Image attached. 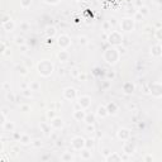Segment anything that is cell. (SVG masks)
Here are the masks:
<instances>
[{
    "mask_svg": "<svg viewBox=\"0 0 162 162\" xmlns=\"http://www.w3.org/2000/svg\"><path fill=\"white\" fill-rule=\"evenodd\" d=\"M104 59L106 61V63L109 65H115L118 61H119V58H121V52H119V49L115 48V47H109L104 51V55H103Z\"/></svg>",
    "mask_w": 162,
    "mask_h": 162,
    "instance_id": "6da1fadb",
    "label": "cell"
},
{
    "mask_svg": "<svg viewBox=\"0 0 162 162\" xmlns=\"http://www.w3.org/2000/svg\"><path fill=\"white\" fill-rule=\"evenodd\" d=\"M55 70L53 67V63L48 61V59H42V61L37 65V71L41 76H43V77H48V76L52 75Z\"/></svg>",
    "mask_w": 162,
    "mask_h": 162,
    "instance_id": "7a4b0ae2",
    "label": "cell"
},
{
    "mask_svg": "<svg viewBox=\"0 0 162 162\" xmlns=\"http://www.w3.org/2000/svg\"><path fill=\"white\" fill-rule=\"evenodd\" d=\"M108 42H109V45H110V46H113V47H118V46H121V45H122V42H123V37H122V34H121L119 32L113 31V32L108 36Z\"/></svg>",
    "mask_w": 162,
    "mask_h": 162,
    "instance_id": "3957f363",
    "label": "cell"
},
{
    "mask_svg": "<svg viewBox=\"0 0 162 162\" xmlns=\"http://www.w3.org/2000/svg\"><path fill=\"white\" fill-rule=\"evenodd\" d=\"M135 20L133 18H124L121 22V29L123 32H132L134 29Z\"/></svg>",
    "mask_w": 162,
    "mask_h": 162,
    "instance_id": "277c9868",
    "label": "cell"
},
{
    "mask_svg": "<svg viewBox=\"0 0 162 162\" xmlns=\"http://www.w3.org/2000/svg\"><path fill=\"white\" fill-rule=\"evenodd\" d=\"M57 45L61 49H67L71 46V38L67 34H61L57 38Z\"/></svg>",
    "mask_w": 162,
    "mask_h": 162,
    "instance_id": "5b68a950",
    "label": "cell"
},
{
    "mask_svg": "<svg viewBox=\"0 0 162 162\" xmlns=\"http://www.w3.org/2000/svg\"><path fill=\"white\" fill-rule=\"evenodd\" d=\"M85 142H86V139H85L84 137H81V135H77V137L72 138L71 141V146L76 151H81L85 148Z\"/></svg>",
    "mask_w": 162,
    "mask_h": 162,
    "instance_id": "8992f818",
    "label": "cell"
},
{
    "mask_svg": "<svg viewBox=\"0 0 162 162\" xmlns=\"http://www.w3.org/2000/svg\"><path fill=\"white\" fill-rule=\"evenodd\" d=\"M149 92L152 94V96L161 98L162 96V84H160V82H152L149 85Z\"/></svg>",
    "mask_w": 162,
    "mask_h": 162,
    "instance_id": "52a82bcc",
    "label": "cell"
},
{
    "mask_svg": "<svg viewBox=\"0 0 162 162\" xmlns=\"http://www.w3.org/2000/svg\"><path fill=\"white\" fill-rule=\"evenodd\" d=\"M77 105H79V108H81V109H88V108L91 105V98H90L89 95H81V96L79 98Z\"/></svg>",
    "mask_w": 162,
    "mask_h": 162,
    "instance_id": "ba28073f",
    "label": "cell"
},
{
    "mask_svg": "<svg viewBox=\"0 0 162 162\" xmlns=\"http://www.w3.org/2000/svg\"><path fill=\"white\" fill-rule=\"evenodd\" d=\"M63 98L67 100H75L77 98V90L74 88H66L63 90Z\"/></svg>",
    "mask_w": 162,
    "mask_h": 162,
    "instance_id": "9c48e42d",
    "label": "cell"
},
{
    "mask_svg": "<svg viewBox=\"0 0 162 162\" xmlns=\"http://www.w3.org/2000/svg\"><path fill=\"white\" fill-rule=\"evenodd\" d=\"M122 90L124 94H127V95H131V94H133L135 90V85L132 81H125L122 86Z\"/></svg>",
    "mask_w": 162,
    "mask_h": 162,
    "instance_id": "30bf717a",
    "label": "cell"
},
{
    "mask_svg": "<svg viewBox=\"0 0 162 162\" xmlns=\"http://www.w3.org/2000/svg\"><path fill=\"white\" fill-rule=\"evenodd\" d=\"M117 135H118V138L121 141H128L131 138V131L127 129V128H121V129L118 131Z\"/></svg>",
    "mask_w": 162,
    "mask_h": 162,
    "instance_id": "8fae6325",
    "label": "cell"
},
{
    "mask_svg": "<svg viewBox=\"0 0 162 162\" xmlns=\"http://www.w3.org/2000/svg\"><path fill=\"white\" fill-rule=\"evenodd\" d=\"M74 119L77 122H84L85 121V117H86V112H85V109H76L74 112Z\"/></svg>",
    "mask_w": 162,
    "mask_h": 162,
    "instance_id": "7c38bea8",
    "label": "cell"
},
{
    "mask_svg": "<svg viewBox=\"0 0 162 162\" xmlns=\"http://www.w3.org/2000/svg\"><path fill=\"white\" fill-rule=\"evenodd\" d=\"M104 160L106 162H119V161H122V156L119 155V153H117V152H110L109 155L105 156Z\"/></svg>",
    "mask_w": 162,
    "mask_h": 162,
    "instance_id": "4fadbf2b",
    "label": "cell"
},
{
    "mask_svg": "<svg viewBox=\"0 0 162 162\" xmlns=\"http://www.w3.org/2000/svg\"><path fill=\"white\" fill-rule=\"evenodd\" d=\"M63 119L61 117H55L53 119H51V125H52L55 129H61L63 127Z\"/></svg>",
    "mask_w": 162,
    "mask_h": 162,
    "instance_id": "5bb4252c",
    "label": "cell"
},
{
    "mask_svg": "<svg viewBox=\"0 0 162 162\" xmlns=\"http://www.w3.org/2000/svg\"><path fill=\"white\" fill-rule=\"evenodd\" d=\"M123 152L125 155H133L135 152V146L132 143V142H125L123 144Z\"/></svg>",
    "mask_w": 162,
    "mask_h": 162,
    "instance_id": "9a60e30c",
    "label": "cell"
},
{
    "mask_svg": "<svg viewBox=\"0 0 162 162\" xmlns=\"http://www.w3.org/2000/svg\"><path fill=\"white\" fill-rule=\"evenodd\" d=\"M106 109H108L109 115H115L119 110V106L117 105V103H114V101H110V103L106 104Z\"/></svg>",
    "mask_w": 162,
    "mask_h": 162,
    "instance_id": "2e32d148",
    "label": "cell"
},
{
    "mask_svg": "<svg viewBox=\"0 0 162 162\" xmlns=\"http://www.w3.org/2000/svg\"><path fill=\"white\" fill-rule=\"evenodd\" d=\"M96 115L99 118H105L109 115L108 113V109H106V105H99L98 109H96Z\"/></svg>",
    "mask_w": 162,
    "mask_h": 162,
    "instance_id": "e0dca14e",
    "label": "cell"
},
{
    "mask_svg": "<svg viewBox=\"0 0 162 162\" xmlns=\"http://www.w3.org/2000/svg\"><path fill=\"white\" fill-rule=\"evenodd\" d=\"M151 55L153 57H161L162 56V46L161 45H155L151 48Z\"/></svg>",
    "mask_w": 162,
    "mask_h": 162,
    "instance_id": "ac0fdd59",
    "label": "cell"
},
{
    "mask_svg": "<svg viewBox=\"0 0 162 162\" xmlns=\"http://www.w3.org/2000/svg\"><path fill=\"white\" fill-rule=\"evenodd\" d=\"M57 58H58L61 62H66V61H69L70 53L67 52L66 49H61V51H59V52L57 53Z\"/></svg>",
    "mask_w": 162,
    "mask_h": 162,
    "instance_id": "d6986e66",
    "label": "cell"
},
{
    "mask_svg": "<svg viewBox=\"0 0 162 162\" xmlns=\"http://www.w3.org/2000/svg\"><path fill=\"white\" fill-rule=\"evenodd\" d=\"M2 27L5 32H13L15 29V22L13 19H10L9 22H6V23H3L2 24Z\"/></svg>",
    "mask_w": 162,
    "mask_h": 162,
    "instance_id": "ffe728a7",
    "label": "cell"
},
{
    "mask_svg": "<svg viewBox=\"0 0 162 162\" xmlns=\"http://www.w3.org/2000/svg\"><path fill=\"white\" fill-rule=\"evenodd\" d=\"M14 128H15V125H14V123L10 122V121H8V122L3 125V129L6 131V132H14Z\"/></svg>",
    "mask_w": 162,
    "mask_h": 162,
    "instance_id": "44dd1931",
    "label": "cell"
},
{
    "mask_svg": "<svg viewBox=\"0 0 162 162\" xmlns=\"http://www.w3.org/2000/svg\"><path fill=\"white\" fill-rule=\"evenodd\" d=\"M86 122V124H94L95 123V114H91V113H86V117H85V121Z\"/></svg>",
    "mask_w": 162,
    "mask_h": 162,
    "instance_id": "7402d4cb",
    "label": "cell"
},
{
    "mask_svg": "<svg viewBox=\"0 0 162 162\" xmlns=\"http://www.w3.org/2000/svg\"><path fill=\"white\" fill-rule=\"evenodd\" d=\"M81 158L82 160H89V158H91V152L89 151V148L85 147L84 149H81Z\"/></svg>",
    "mask_w": 162,
    "mask_h": 162,
    "instance_id": "603a6c76",
    "label": "cell"
},
{
    "mask_svg": "<svg viewBox=\"0 0 162 162\" xmlns=\"http://www.w3.org/2000/svg\"><path fill=\"white\" fill-rule=\"evenodd\" d=\"M19 142H20L22 144H29L32 141H31V137H29L28 134H22L20 138H19Z\"/></svg>",
    "mask_w": 162,
    "mask_h": 162,
    "instance_id": "cb8c5ba5",
    "label": "cell"
},
{
    "mask_svg": "<svg viewBox=\"0 0 162 162\" xmlns=\"http://www.w3.org/2000/svg\"><path fill=\"white\" fill-rule=\"evenodd\" d=\"M39 88H41V85H39L38 81H31V84H29V89H31L32 91H38Z\"/></svg>",
    "mask_w": 162,
    "mask_h": 162,
    "instance_id": "d4e9b609",
    "label": "cell"
},
{
    "mask_svg": "<svg viewBox=\"0 0 162 162\" xmlns=\"http://www.w3.org/2000/svg\"><path fill=\"white\" fill-rule=\"evenodd\" d=\"M61 160L62 161H65V162H67V161H74V157H72V155H71V153L70 152H65L63 153V155L61 156Z\"/></svg>",
    "mask_w": 162,
    "mask_h": 162,
    "instance_id": "484cf974",
    "label": "cell"
},
{
    "mask_svg": "<svg viewBox=\"0 0 162 162\" xmlns=\"http://www.w3.org/2000/svg\"><path fill=\"white\" fill-rule=\"evenodd\" d=\"M46 33H47V37L48 38H52L56 34V28L55 27H48L47 31H46Z\"/></svg>",
    "mask_w": 162,
    "mask_h": 162,
    "instance_id": "4316f807",
    "label": "cell"
},
{
    "mask_svg": "<svg viewBox=\"0 0 162 162\" xmlns=\"http://www.w3.org/2000/svg\"><path fill=\"white\" fill-rule=\"evenodd\" d=\"M16 70H18V72L22 75V76H25V75H27L28 74V67L27 66H18V67H16Z\"/></svg>",
    "mask_w": 162,
    "mask_h": 162,
    "instance_id": "83f0119b",
    "label": "cell"
},
{
    "mask_svg": "<svg viewBox=\"0 0 162 162\" xmlns=\"http://www.w3.org/2000/svg\"><path fill=\"white\" fill-rule=\"evenodd\" d=\"M31 5H32V0H20V6L23 9H28Z\"/></svg>",
    "mask_w": 162,
    "mask_h": 162,
    "instance_id": "f1b7e54d",
    "label": "cell"
},
{
    "mask_svg": "<svg viewBox=\"0 0 162 162\" xmlns=\"http://www.w3.org/2000/svg\"><path fill=\"white\" fill-rule=\"evenodd\" d=\"M138 13H141L143 16H146V15L149 14V10H148V8H147V6H141V8H139V10H138Z\"/></svg>",
    "mask_w": 162,
    "mask_h": 162,
    "instance_id": "f546056e",
    "label": "cell"
},
{
    "mask_svg": "<svg viewBox=\"0 0 162 162\" xmlns=\"http://www.w3.org/2000/svg\"><path fill=\"white\" fill-rule=\"evenodd\" d=\"M92 146H94V139H92V138L86 139V142H85V147L89 148V149H91V148H92Z\"/></svg>",
    "mask_w": 162,
    "mask_h": 162,
    "instance_id": "4dcf8cb0",
    "label": "cell"
},
{
    "mask_svg": "<svg viewBox=\"0 0 162 162\" xmlns=\"http://www.w3.org/2000/svg\"><path fill=\"white\" fill-rule=\"evenodd\" d=\"M15 43L18 45V46H22V45H25V41H24L23 37L18 36V37H15Z\"/></svg>",
    "mask_w": 162,
    "mask_h": 162,
    "instance_id": "1f68e13d",
    "label": "cell"
},
{
    "mask_svg": "<svg viewBox=\"0 0 162 162\" xmlns=\"http://www.w3.org/2000/svg\"><path fill=\"white\" fill-rule=\"evenodd\" d=\"M156 38H157V41L162 42V27H160V28L156 31Z\"/></svg>",
    "mask_w": 162,
    "mask_h": 162,
    "instance_id": "d6a6232c",
    "label": "cell"
},
{
    "mask_svg": "<svg viewBox=\"0 0 162 162\" xmlns=\"http://www.w3.org/2000/svg\"><path fill=\"white\" fill-rule=\"evenodd\" d=\"M20 29L22 31H28L29 29V24H28V22H23V23H20Z\"/></svg>",
    "mask_w": 162,
    "mask_h": 162,
    "instance_id": "836d02e7",
    "label": "cell"
},
{
    "mask_svg": "<svg viewBox=\"0 0 162 162\" xmlns=\"http://www.w3.org/2000/svg\"><path fill=\"white\" fill-rule=\"evenodd\" d=\"M79 43L85 46V45H88V38L86 37H79Z\"/></svg>",
    "mask_w": 162,
    "mask_h": 162,
    "instance_id": "e575fe53",
    "label": "cell"
},
{
    "mask_svg": "<svg viewBox=\"0 0 162 162\" xmlns=\"http://www.w3.org/2000/svg\"><path fill=\"white\" fill-rule=\"evenodd\" d=\"M55 117H56V112H55V110H48V112H47V118L53 119Z\"/></svg>",
    "mask_w": 162,
    "mask_h": 162,
    "instance_id": "d590c367",
    "label": "cell"
},
{
    "mask_svg": "<svg viewBox=\"0 0 162 162\" xmlns=\"http://www.w3.org/2000/svg\"><path fill=\"white\" fill-rule=\"evenodd\" d=\"M80 74H81V72H80L77 69H72V70H71V75L74 76V77H79Z\"/></svg>",
    "mask_w": 162,
    "mask_h": 162,
    "instance_id": "8d00e7d4",
    "label": "cell"
},
{
    "mask_svg": "<svg viewBox=\"0 0 162 162\" xmlns=\"http://www.w3.org/2000/svg\"><path fill=\"white\" fill-rule=\"evenodd\" d=\"M6 51V45H5V42L3 41L2 43H0V53H4Z\"/></svg>",
    "mask_w": 162,
    "mask_h": 162,
    "instance_id": "74e56055",
    "label": "cell"
},
{
    "mask_svg": "<svg viewBox=\"0 0 162 162\" xmlns=\"http://www.w3.org/2000/svg\"><path fill=\"white\" fill-rule=\"evenodd\" d=\"M41 128L45 131V133H49V128H48V125L46 123H41Z\"/></svg>",
    "mask_w": 162,
    "mask_h": 162,
    "instance_id": "f35d334b",
    "label": "cell"
},
{
    "mask_svg": "<svg viewBox=\"0 0 162 162\" xmlns=\"http://www.w3.org/2000/svg\"><path fill=\"white\" fill-rule=\"evenodd\" d=\"M12 18H10V16L9 15H5V14H3V18H2V24L3 23H6V22H9Z\"/></svg>",
    "mask_w": 162,
    "mask_h": 162,
    "instance_id": "ab89813d",
    "label": "cell"
},
{
    "mask_svg": "<svg viewBox=\"0 0 162 162\" xmlns=\"http://www.w3.org/2000/svg\"><path fill=\"white\" fill-rule=\"evenodd\" d=\"M20 110H22V112H24V113H27V112H29V110H31V106L29 105H22Z\"/></svg>",
    "mask_w": 162,
    "mask_h": 162,
    "instance_id": "60d3db41",
    "label": "cell"
},
{
    "mask_svg": "<svg viewBox=\"0 0 162 162\" xmlns=\"http://www.w3.org/2000/svg\"><path fill=\"white\" fill-rule=\"evenodd\" d=\"M103 27H104L105 31H108L110 27H112V24H110V22H104V23H103Z\"/></svg>",
    "mask_w": 162,
    "mask_h": 162,
    "instance_id": "b9f144b4",
    "label": "cell"
},
{
    "mask_svg": "<svg viewBox=\"0 0 162 162\" xmlns=\"http://www.w3.org/2000/svg\"><path fill=\"white\" fill-rule=\"evenodd\" d=\"M19 49H20V52H27V49H28V47L25 46V45H22V46H19Z\"/></svg>",
    "mask_w": 162,
    "mask_h": 162,
    "instance_id": "7bdbcfd3",
    "label": "cell"
},
{
    "mask_svg": "<svg viewBox=\"0 0 162 162\" xmlns=\"http://www.w3.org/2000/svg\"><path fill=\"white\" fill-rule=\"evenodd\" d=\"M86 131H88V133H92V132H94V127H92V124H88Z\"/></svg>",
    "mask_w": 162,
    "mask_h": 162,
    "instance_id": "ee69618b",
    "label": "cell"
},
{
    "mask_svg": "<svg viewBox=\"0 0 162 162\" xmlns=\"http://www.w3.org/2000/svg\"><path fill=\"white\" fill-rule=\"evenodd\" d=\"M137 19H143V15H142L141 13H137V14H135V18H134V20H137Z\"/></svg>",
    "mask_w": 162,
    "mask_h": 162,
    "instance_id": "f6af8a7d",
    "label": "cell"
},
{
    "mask_svg": "<svg viewBox=\"0 0 162 162\" xmlns=\"http://www.w3.org/2000/svg\"><path fill=\"white\" fill-rule=\"evenodd\" d=\"M143 161H153V157L152 156H146L143 158Z\"/></svg>",
    "mask_w": 162,
    "mask_h": 162,
    "instance_id": "bcb514c9",
    "label": "cell"
},
{
    "mask_svg": "<svg viewBox=\"0 0 162 162\" xmlns=\"http://www.w3.org/2000/svg\"><path fill=\"white\" fill-rule=\"evenodd\" d=\"M79 79H80V80H85V79H86V75H85V74H80Z\"/></svg>",
    "mask_w": 162,
    "mask_h": 162,
    "instance_id": "7dc6e473",
    "label": "cell"
},
{
    "mask_svg": "<svg viewBox=\"0 0 162 162\" xmlns=\"http://www.w3.org/2000/svg\"><path fill=\"white\" fill-rule=\"evenodd\" d=\"M34 146H36V147H39V146H41V141H39V139H36V141H34Z\"/></svg>",
    "mask_w": 162,
    "mask_h": 162,
    "instance_id": "c3c4849f",
    "label": "cell"
},
{
    "mask_svg": "<svg viewBox=\"0 0 162 162\" xmlns=\"http://www.w3.org/2000/svg\"><path fill=\"white\" fill-rule=\"evenodd\" d=\"M31 91H32L31 89H29V90H24V95H27V96H29V95H31Z\"/></svg>",
    "mask_w": 162,
    "mask_h": 162,
    "instance_id": "681fc988",
    "label": "cell"
},
{
    "mask_svg": "<svg viewBox=\"0 0 162 162\" xmlns=\"http://www.w3.org/2000/svg\"><path fill=\"white\" fill-rule=\"evenodd\" d=\"M45 2H47V3H52V4H56V3H58V0H45Z\"/></svg>",
    "mask_w": 162,
    "mask_h": 162,
    "instance_id": "f907efd6",
    "label": "cell"
},
{
    "mask_svg": "<svg viewBox=\"0 0 162 162\" xmlns=\"http://www.w3.org/2000/svg\"><path fill=\"white\" fill-rule=\"evenodd\" d=\"M25 66H27V67H32V61L31 62H25Z\"/></svg>",
    "mask_w": 162,
    "mask_h": 162,
    "instance_id": "816d5d0a",
    "label": "cell"
},
{
    "mask_svg": "<svg viewBox=\"0 0 162 162\" xmlns=\"http://www.w3.org/2000/svg\"><path fill=\"white\" fill-rule=\"evenodd\" d=\"M108 76H109V77H114V74H113V72H112V74L108 72Z\"/></svg>",
    "mask_w": 162,
    "mask_h": 162,
    "instance_id": "f5cc1de1",
    "label": "cell"
},
{
    "mask_svg": "<svg viewBox=\"0 0 162 162\" xmlns=\"http://www.w3.org/2000/svg\"><path fill=\"white\" fill-rule=\"evenodd\" d=\"M157 3H160V4H162V0H157Z\"/></svg>",
    "mask_w": 162,
    "mask_h": 162,
    "instance_id": "db71d44e",
    "label": "cell"
},
{
    "mask_svg": "<svg viewBox=\"0 0 162 162\" xmlns=\"http://www.w3.org/2000/svg\"><path fill=\"white\" fill-rule=\"evenodd\" d=\"M76 2H82V0H76Z\"/></svg>",
    "mask_w": 162,
    "mask_h": 162,
    "instance_id": "11a10c76",
    "label": "cell"
},
{
    "mask_svg": "<svg viewBox=\"0 0 162 162\" xmlns=\"http://www.w3.org/2000/svg\"><path fill=\"white\" fill-rule=\"evenodd\" d=\"M161 46H162V43H161Z\"/></svg>",
    "mask_w": 162,
    "mask_h": 162,
    "instance_id": "9f6ffc18",
    "label": "cell"
}]
</instances>
